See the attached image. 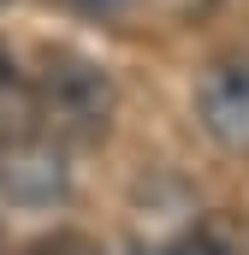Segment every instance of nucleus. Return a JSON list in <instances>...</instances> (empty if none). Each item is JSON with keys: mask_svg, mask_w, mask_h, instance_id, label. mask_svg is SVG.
<instances>
[{"mask_svg": "<svg viewBox=\"0 0 249 255\" xmlns=\"http://www.w3.org/2000/svg\"><path fill=\"white\" fill-rule=\"evenodd\" d=\"M0 196L12 208H60L71 196V166L42 136H6L0 142Z\"/></svg>", "mask_w": 249, "mask_h": 255, "instance_id": "3", "label": "nucleus"}, {"mask_svg": "<svg viewBox=\"0 0 249 255\" xmlns=\"http://www.w3.org/2000/svg\"><path fill=\"white\" fill-rule=\"evenodd\" d=\"M148 255H232V244L214 226H190V232H178L172 244H160V250H148Z\"/></svg>", "mask_w": 249, "mask_h": 255, "instance_id": "5", "label": "nucleus"}, {"mask_svg": "<svg viewBox=\"0 0 249 255\" xmlns=\"http://www.w3.org/2000/svg\"><path fill=\"white\" fill-rule=\"evenodd\" d=\"M196 125L226 154H249V54H220L196 77Z\"/></svg>", "mask_w": 249, "mask_h": 255, "instance_id": "2", "label": "nucleus"}, {"mask_svg": "<svg viewBox=\"0 0 249 255\" xmlns=\"http://www.w3.org/2000/svg\"><path fill=\"white\" fill-rule=\"evenodd\" d=\"M30 95L48 113V125L65 130V136H101L113 119V77L83 54H48L42 83Z\"/></svg>", "mask_w": 249, "mask_h": 255, "instance_id": "1", "label": "nucleus"}, {"mask_svg": "<svg viewBox=\"0 0 249 255\" xmlns=\"http://www.w3.org/2000/svg\"><path fill=\"white\" fill-rule=\"evenodd\" d=\"M83 6H95V12H113V6H124V0H83Z\"/></svg>", "mask_w": 249, "mask_h": 255, "instance_id": "6", "label": "nucleus"}, {"mask_svg": "<svg viewBox=\"0 0 249 255\" xmlns=\"http://www.w3.org/2000/svg\"><path fill=\"white\" fill-rule=\"evenodd\" d=\"M30 113H36V95H30V83H24L18 60L0 48V142L18 136V130L30 125Z\"/></svg>", "mask_w": 249, "mask_h": 255, "instance_id": "4", "label": "nucleus"}, {"mask_svg": "<svg viewBox=\"0 0 249 255\" xmlns=\"http://www.w3.org/2000/svg\"><path fill=\"white\" fill-rule=\"evenodd\" d=\"M0 6H6V0H0Z\"/></svg>", "mask_w": 249, "mask_h": 255, "instance_id": "7", "label": "nucleus"}]
</instances>
